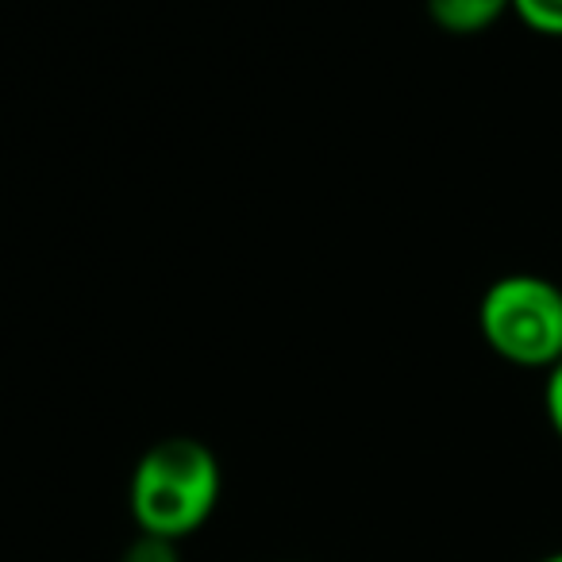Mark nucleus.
Returning <instances> with one entry per match:
<instances>
[{"mask_svg": "<svg viewBox=\"0 0 562 562\" xmlns=\"http://www.w3.org/2000/svg\"><path fill=\"white\" fill-rule=\"evenodd\" d=\"M220 501V462L204 443L173 436L139 459L132 477V513L143 536L178 539L196 531Z\"/></svg>", "mask_w": 562, "mask_h": 562, "instance_id": "nucleus-1", "label": "nucleus"}, {"mask_svg": "<svg viewBox=\"0 0 562 562\" xmlns=\"http://www.w3.org/2000/svg\"><path fill=\"white\" fill-rule=\"evenodd\" d=\"M477 328L497 359L551 370L562 359V290L539 273H505L485 290Z\"/></svg>", "mask_w": 562, "mask_h": 562, "instance_id": "nucleus-2", "label": "nucleus"}, {"mask_svg": "<svg viewBox=\"0 0 562 562\" xmlns=\"http://www.w3.org/2000/svg\"><path fill=\"white\" fill-rule=\"evenodd\" d=\"M513 12V0H428V16L447 35H482Z\"/></svg>", "mask_w": 562, "mask_h": 562, "instance_id": "nucleus-3", "label": "nucleus"}, {"mask_svg": "<svg viewBox=\"0 0 562 562\" xmlns=\"http://www.w3.org/2000/svg\"><path fill=\"white\" fill-rule=\"evenodd\" d=\"M513 16L547 40H562V0H513Z\"/></svg>", "mask_w": 562, "mask_h": 562, "instance_id": "nucleus-4", "label": "nucleus"}, {"mask_svg": "<svg viewBox=\"0 0 562 562\" xmlns=\"http://www.w3.org/2000/svg\"><path fill=\"white\" fill-rule=\"evenodd\" d=\"M543 405H547V420H551L554 436L562 439V359L547 370V390H543Z\"/></svg>", "mask_w": 562, "mask_h": 562, "instance_id": "nucleus-5", "label": "nucleus"}, {"mask_svg": "<svg viewBox=\"0 0 562 562\" xmlns=\"http://www.w3.org/2000/svg\"><path fill=\"white\" fill-rule=\"evenodd\" d=\"M127 562H173L170 559V539H158V536H143V543L132 551Z\"/></svg>", "mask_w": 562, "mask_h": 562, "instance_id": "nucleus-6", "label": "nucleus"}, {"mask_svg": "<svg viewBox=\"0 0 562 562\" xmlns=\"http://www.w3.org/2000/svg\"><path fill=\"white\" fill-rule=\"evenodd\" d=\"M539 562H562V551L559 554H547V559H539Z\"/></svg>", "mask_w": 562, "mask_h": 562, "instance_id": "nucleus-7", "label": "nucleus"}]
</instances>
